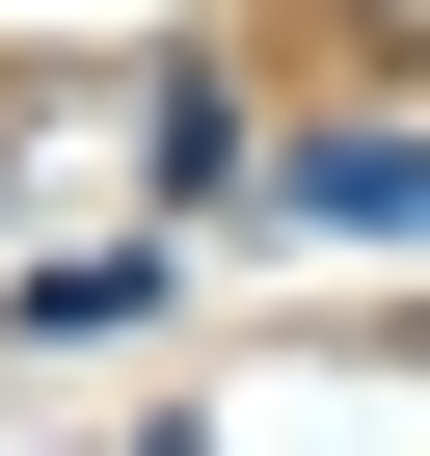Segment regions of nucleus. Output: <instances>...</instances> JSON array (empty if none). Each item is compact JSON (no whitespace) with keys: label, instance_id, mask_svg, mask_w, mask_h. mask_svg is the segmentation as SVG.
Here are the masks:
<instances>
[{"label":"nucleus","instance_id":"obj_2","mask_svg":"<svg viewBox=\"0 0 430 456\" xmlns=\"http://www.w3.org/2000/svg\"><path fill=\"white\" fill-rule=\"evenodd\" d=\"M243 161H269V134H243V81H161V215H215Z\"/></svg>","mask_w":430,"mask_h":456},{"label":"nucleus","instance_id":"obj_1","mask_svg":"<svg viewBox=\"0 0 430 456\" xmlns=\"http://www.w3.org/2000/svg\"><path fill=\"white\" fill-rule=\"evenodd\" d=\"M296 215H323V242H430V134H323Z\"/></svg>","mask_w":430,"mask_h":456}]
</instances>
